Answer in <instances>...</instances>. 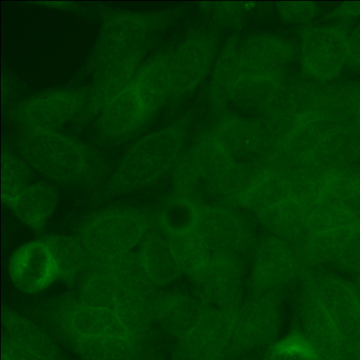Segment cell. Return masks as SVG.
Listing matches in <instances>:
<instances>
[{
    "mask_svg": "<svg viewBox=\"0 0 360 360\" xmlns=\"http://www.w3.org/2000/svg\"><path fill=\"white\" fill-rule=\"evenodd\" d=\"M56 309L55 322L72 344L101 337L136 336L115 313L82 300L65 301Z\"/></svg>",
    "mask_w": 360,
    "mask_h": 360,
    "instance_id": "5b68a950",
    "label": "cell"
},
{
    "mask_svg": "<svg viewBox=\"0 0 360 360\" xmlns=\"http://www.w3.org/2000/svg\"><path fill=\"white\" fill-rule=\"evenodd\" d=\"M309 211V204L290 196L265 209L256 217L273 236L297 247L311 236Z\"/></svg>",
    "mask_w": 360,
    "mask_h": 360,
    "instance_id": "30bf717a",
    "label": "cell"
},
{
    "mask_svg": "<svg viewBox=\"0 0 360 360\" xmlns=\"http://www.w3.org/2000/svg\"><path fill=\"white\" fill-rule=\"evenodd\" d=\"M151 229L150 219L145 212L136 207H120L90 217L77 238L91 267L132 253Z\"/></svg>",
    "mask_w": 360,
    "mask_h": 360,
    "instance_id": "7a4b0ae2",
    "label": "cell"
},
{
    "mask_svg": "<svg viewBox=\"0 0 360 360\" xmlns=\"http://www.w3.org/2000/svg\"><path fill=\"white\" fill-rule=\"evenodd\" d=\"M357 291L359 292V294L360 295V275H358V280H357Z\"/></svg>",
    "mask_w": 360,
    "mask_h": 360,
    "instance_id": "4316f807",
    "label": "cell"
},
{
    "mask_svg": "<svg viewBox=\"0 0 360 360\" xmlns=\"http://www.w3.org/2000/svg\"><path fill=\"white\" fill-rule=\"evenodd\" d=\"M195 231L211 249L239 255L252 250L257 241L249 221L227 205L200 207Z\"/></svg>",
    "mask_w": 360,
    "mask_h": 360,
    "instance_id": "277c9868",
    "label": "cell"
},
{
    "mask_svg": "<svg viewBox=\"0 0 360 360\" xmlns=\"http://www.w3.org/2000/svg\"><path fill=\"white\" fill-rule=\"evenodd\" d=\"M349 274L360 275V228L355 226L334 265Z\"/></svg>",
    "mask_w": 360,
    "mask_h": 360,
    "instance_id": "7402d4cb",
    "label": "cell"
},
{
    "mask_svg": "<svg viewBox=\"0 0 360 360\" xmlns=\"http://www.w3.org/2000/svg\"><path fill=\"white\" fill-rule=\"evenodd\" d=\"M234 162L219 142L200 143L180 157L174 167L175 189L200 207L213 202L217 205Z\"/></svg>",
    "mask_w": 360,
    "mask_h": 360,
    "instance_id": "3957f363",
    "label": "cell"
},
{
    "mask_svg": "<svg viewBox=\"0 0 360 360\" xmlns=\"http://www.w3.org/2000/svg\"><path fill=\"white\" fill-rule=\"evenodd\" d=\"M82 360H134L136 338L111 336L86 339L72 344Z\"/></svg>",
    "mask_w": 360,
    "mask_h": 360,
    "instance_id": "2e32d148",
    "label": "cell"
},
{
    "mask_svg": "<svg viewBox=\"0 0 360 360\" xmlns=\"http://www.w3.org/2000/svg\"><path fill=\"white\" fill-rule=\"evenodd\" d=\"M348 36L336 27H314L302 37L301 60L303 68L314 78L330 80L348 63Z\"/></svg>",
    "mask_w": 360,
    "mask_h": 360,
    "instance_id": "52a82bcc",
    "label": "cell"
},
{
    "mask_svg": "<svg viewBox=\"0 0 360 360\" xmlns=\"http://www.w3.org/2000/svg\"><path fill=\"white\" fill-rule=\"evenodd\" d=\"M138 248L139 262L153 283H167L182 272L170 236L160 226L152 228Z\"/></svg>",
    "mask_w": 360,
    "mask_h": 360,
    "instance_id": "8fae6325",
    "label": "cell"
},
{
    "mask_svg": "<svg viewBox=\"0 0 360 360\" xmlns=\"http://www.w3.org/2000/svg\"><path fill=\"white\" fill-rule=\"evenodd\" d=\"M359 219L342 205L329 199L309 204V230L311 235L357 225Z\"/></svg>",
    "mask_w": 360,
    "mask_h": 360,
    "instance_id": "e0dca14e",
    "label": "cell"
},
{
    "mask_svg": "<svg viewBox=\"0 0 360 360\" xmlns=\"http://www.w3.org/2000/svg\"><path fill=\"white\" fill-rule=\"evenodd\" d=\"M200 207L192 200L179 196L172 199L162 208L160 227L170 237H178L195 231Z\"/></svg>",
    "mask_w": 360,
    "mask_h": 360,
    "instance_id": "ac0fdd59",
    "label": "cell"
},
{
    "mask_svg": "<svg viewBox=\"0 0 360 360\" xmlns=\"http://www.w3.org/2000/svg\"><path fill=\"white\" fill-rule=\"evenodd\" d=\"M44 240L54 255L59 279L67 282L75 281L90 267L87 256L77 238L53 235Z\"/></svg>",
    "mask_w": 360,
    "mask_h": 360,
    "instance_id": "9a60e30c",
    "label": "cell"
},
{
    "mask_svg": "<svg viewBox=\"0 0 360 360\" xmlns=\"http://www.w3.org/2000/svg\"><path fill=\"white\" fill-rule=\"evenodd\" d=\"M348 63L360 68V23L347 38Z\"/></svg>",
    "mask_w": 360,
    "mask_h": 360,
    "instance_id": "603a6c76",
    "label": "cell"
},
{
    "mask_svg": "<svg viewBox=\"0 0 360 360\" xmlns=\"http://www.w3.org/2000/svg\"><path fill=\"white\" fill-rule=\"evenodd\" d=\"M2 316L6 340L16 351L34 360H60L56 345L39 326L8 310Z\"/></svg>",
    "mask_w": 360,
    "mask_h": 360,
    "instance_id": "7c38bea8",
    "label": "cell"
},
{
    "mask_svg": "<svg viewBox=\"0 0 360 360\" xmlns=\"http://www.w3.org/2000/svg\"><path fill=\"white\" fill-rule=\"evenodd\" d=\"M271 168L269 163L263 161L235 162L224 181L219 199L221 204L244 209Z\"/></svg>",
    "mask_w": 360,
    "mask_h": 360,
    "instance_id": "5bb4252c",
    "label": "cell"
},
{
    "mask_svg": "<svg viewBox=\"0 0 360 360\" xmlns=\"http://www.w3.org/2000/svg\"><path fill=\"white\" fill-rule=\"evenodd\" d=\"M170 238L181 271L191 276L208 257L211 248L195 231Z\"/></svg>",
    "mask_w": 360,
    "mask_h": 360,
    "instance_id": "ffe728a7",
    "label": "cell"
},
{
    "mask_svg": "<svg viewBox=\"0 0 360 360\" xmlns=\"http://www.w3.org/2000/svg\"><path fill=\"white\" fill-rule=\"evenodd\" d=\"M13 347V346H12ZM14 349V348H13ZM15 352V354L17 355V357H18V360H34L32 359H30L25 355H23L22 354L18 352V351H16L15 349H14Z\"/></svg>",
    "mask_w": 360,
    "mask_h": 360,
    "instance_id": "484cf974",
    "label": "cell"
},
{
    "mask_svg": "<svg viewBox=\"0 0 360 360\" xmlns=\"http://www.w3.org/2000/svg\"><path fill=\"white\" fill-rule=\"evenodd\" d=\"M153 283L136 253L92 266L84 275L82 300L115 313L136 334L143 295Z\"/></svg>",
    "mask_w": 360,
    "mask_h": 360,
    "instance_id": "6da1fadb",
    "label": "cell"
},
{
    "mask_svg": "<svg viewBox=\"0 0 360 360\" xmlns=\"http://www.w3.org/2000/svg\"><path fill=\"white\" fill-rule=\"evenodd\" d=\"M1 360H18L14 349L6 339L2 345Z\"/></svg>",
    "mask_w": 360,
    "mask_h": 360,
    "instance_id": "cb8c5ba5",
    "label": "cell"
},
{
    "mask_svg": "<svg viewBox=\"0 0 360 360\" xmlns=\"http://www.w3.org/2000/svg\"><path fill=\"white\" fill-rule=\"evenodd\" d=\"M27 168L18 162H5L1 172V198L8 207L31 183Z\"/></svg>",
    "mask_w": 360,
    "mask_h": 360,
    "instance_id": "44dd1931",
    "label": "cell"
},
{
    "mask_svg": "<svg viewBox=\"0 0 360 360\" xmlns=\"http://www.w3.org/2000/svg\"><path fill=\"white\" fill-rule=\"evenodd\" d=\"M340 12L349 15L360 14V2L347 3V5L342 6Z\"/></svg>",
    "mask_w": 360,
    "mask_h": 360,
    "instance_id": "d4e9b609",
    "label": "cell"
},
{
    "mask_svg": "<svg viewBox=\"0 0 360 360\" xmlns=\"http://www.w3.org/2000/svg\"><path fill=\"white\" fill-rule=\"evenodd\" d=\"M252 250V277L255 284L279 285L308 270L294 247L273 235L257 240Z\"/></svg>",
    "mask_w": 360,
    "mask_h": 360,
    "instance_id": "ba28073f",
    "label": "cell"
},
{
    "mask_svg": "<svg viewBox=\"0 0 360 360\" xmlns=\"http://www.w3.org/2000/svg\"><path fill=\"white\" fill-rule=\"evenodd\" d=\"M8 274L20 291L41 292L59 279L54 255L44 240H33L18 246L11 255Z\"/></svg>",
    "mask_w": 360,
    "mask_h": 360,
    "instance_id": "8992f818",
    "label": "cell"
},
{
    "mask_svg": "<svg viewBox=\"0 0 360 360\" xmlns=\"http://www.w3.org/2000/svg\"><path fill=\"white\" fill-rule=\"evenodd\" d=\"M58 200V193L53 184L31 182L9 207L29 229L40 231L53 217Z\"/></svg>",
    "mask_w": 360,
    "mask_h": 360,
    "instance_id": "4fadbf2b",
    "label": "cell"
},
{
    "mask_svg": "<svg viewBox=\"0 0 360 360\" xmlns=\"http://www.w3.org/2000/svg\"><path fill=\"white\" fill-rule=\"evenodd\" d=\"M180 146L176 140L124 162L112 176L111 184L119 191H130L153 184L175 166Z\"/></svg>",
    "mask_w": 360,
    "mask_h": 360,
    "instance_id": "9c48e42d",
    "label": "cell"
},
{
    "mask_svg": "<svg viewBox=\"0 0 360 360\" xmlns=\"http://www.w3.org/2000/svg\"><path fill=\"white\" fill-rule=\"evenodd\" d=\"M323 199L342 205L360 221V162L334 171Z\"/></svg>",
    "mask_w": 360,
    "mask_h": 360,
    "instance_id": "d6986e66",
    "label": "cell"
}]
</instances>
